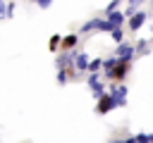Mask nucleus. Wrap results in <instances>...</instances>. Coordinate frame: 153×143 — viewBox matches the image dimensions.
<instances>
[{"instance_id":"nucleus-1","label":"nucleus","mask_w":153,"mask_h":143,"mask_svg":"<svg viewBox=\"0 0 153 143\" xmlns=\"http://www.w3.org/2000/svg\"><path fill=\"white\" fill-rule=\"evenodd\" d=\"M129 67H131V60H122V57H120V62H117L110 72H105V79H112V81H124V76L129 74Z\"/></svg>"},{"instance_id":"nucleus-2","label":"nucleus","mask_w":153,"mask_h":143,"mask_svg":"<svg viewBox=\"0 0 153 143\" xmlns=\"http://www.w3.org/2000/svg\"><path fill=\"white\" fill-rule=\"evenodd\" d=\"M146 19H148V12H146V10H134V12H131V17L127 19L129 31H139V29L146 24Z\"/></svg>"},{"instance_id":"nucleus-3","label":"nucleus","mask_w":153,"mask_h":143,"mask_svg":"<svg viewBox=\"0 0 153 143\" xmlns=\"http://www.w3.org/2000/svg\"><path fill=\"white\" fill-rule=\"evenodd\" d=\"M110 95L115 98V102H117V107H122V105H127V86L122 83V81H117L112 88H110Z\"/></svg>"},{"instance_id":"nucleus-4","label":"nucleus","mask_w":153,"mask_h":143,"mask_svg":"<svg viewBox=\"0 0 153 143\" xmlns=\"http://www.w3.org/2000/svg\"><path fill=\"white\" fill-rule=\"evenodd\" d=\"M115 107H117V102H115V98H112L110 93H103V95L98 98V107H96L98 114H108V112L115 110Z\"/></svg>"},{"instance_id":"nucleus-5","label":"nucleus","mask_w":153,"mask_h":143,"mask_svg":"<svg viewBox=\"0 0 153 143\" xmlns=\"http://www.w3.org/2000/svg\"><path fill=\"white\" fill-rule=\"evenodd\" d=\"M117 57H122V60H134L136 57V45H131V43H127V41H122L120 45H117Z\"/></svg>"},{"instance_id":"nucleus-6","label":"nucleus","mask_w":153,"mask_h":143,"mask_svg":"<svg viewBox=\"0 0 153 143\" xmlns=\"http://www.w3.org/2000/svg\"><path fill=\"white\" fill-rule=\"evenodd\" d=\"M105 17L115 24V26H122L124 24V19H127V12H117V10H110V12H105Z\"/></svg>"},{"instance_id":"nucleus-7","label":"nucleus","mask_w":153,"mask_h":143,"mask_svg":"<svg viewBox=\"0 0 153 143\" xmlns=\"http://www.w3.org/2000/svg\"><path fill=\"white\" fill-rule=\"evenodd\" d=\"M134 45H136V55H139V57H143V55H148V52H151V43H148L146 38L136 41Z\"/></svg>"},{"instance_id":"nucleus-8","label":"nucleus","mask_w":153,"mask_h":143,"mask_svg":"<svg viewBox=\"0 0 153 143\" xmlns=\"http://www.w3.org/2000/svg\"><path fill=\"white\" fill-rule=\"evenodd\" d=\"M117 62H120V57H117V55H115V57H108V60H103V72H110V69H112Z\"/></svg>"},{"instance_id":"nucleus-9","label":"nucleus","mask_w":153,"mask_h":143,"mask_svg":"<svg viewBox=\"0 0 153 143\" xmlns=\"http://www.w3.org/2000/svg\"><path fill=\"white\" fill-rule=\"evenodd\" d=\"M110 36H112L117 43H122V41H124V31H122V26H115V29L110 31Z\"/></svg>"},{"instance_id":"nucleus-10","label":"nucleus","mask_w":153,"mask_h":143,"mask_svg":"<svg viewBox=\"0 0 153 143\" xmlns=\"http://www.w3.org/2000/svg\"><path fill=\"white\" fill-rule=\"evenodd\" d=\"M134 141L136 143H153V133H139V136H134Z\"/></svg>"},{"instance_id":"nucleus-11","label":"nucleus","mask_w":153,"mask_h":143,"mask_svg":"<svg viewBox=\"0 0 153 143\" xmlns=\"http://www.w3.org/2000/svg\"><path fill=\"white\" fill-rule=\"evenodd\" d=\"M86 64H88V57H86V55H79V60H76V67H79V69H86Z\"/></svg>"},{"instance_id":"nucleus-12","label":"nucleus","mask_w":153,"mask_h":143,"mask_svg":"<svg viewBox=\"0 0 153 143\" xmlns=\"http://www.w3.org/2000/svg\"><path fill=\"white\" fill-rule=\"evenodd\" d=\"M74 43H76V36H67V38L62 41V45H65V48H72Z\"/></svg>"},{"instance_id":"nucleus-13","label":"nucleus","mask_w":153,"mask_h":143,"mask_svg":"<svg viewBox=\"0 0 153 143\" xmlns=\"http://www.w3.org/2000/svg\"><path fill=\"white\" fill-rule=\"evenodd\" d=\"M88 67H91V72H98L103 67V60H93V62H88Z\"/></svg>"},{"instance_id":"nucleus-14","label":"nucleus","mask_w":153,"mask_h":143,"mask_svg":"<svg viewBox=\"0 0 153 143\" xmlns=\"http://www.w3.org/2000/svg\"><path fill=\"white\" fill-rule=\"evenodd\" d=\"M127 2H129L131 7H141V5H143V0H127Z\"/></svg>"},{"instance_id":"nucleus-15","label":"nucleus","mask_w":153,"mask_h":143,"mask_svg":"<svg viewBox=\"0 0 153 143\" xmlns=\"http://www.w3.org/2000/svg\"><path fill=\"white\" fill-rule=\"evenodd\" d=\"M117 5H120V0H112V2L108 5V12H110V10H117Z\"/></svg>"}]
</instances>
